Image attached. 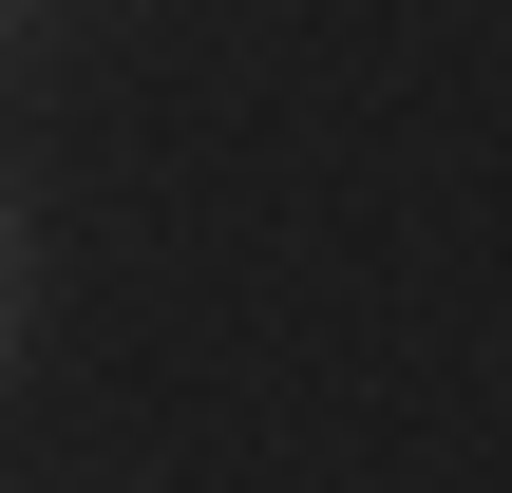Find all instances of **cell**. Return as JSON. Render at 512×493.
Masks as SVG:
<instances>
[{"label":"cell","mask_w":512,"mask_h":493,"mask_svg":"<svg viewBox=\"0 0 512 493\" xmlns=\"http://www.w3.org/2000/svg\"><path fill=\"white\" fill-rule=\"evenodd\" d=\"M0 361H19V209H0Z\"/></svg>","instance_id":"cell-1"},{"label":"cell","mask_w":512,"mask_h":493,"mask_svg":"<svg viewBox=\"0 0 512 493\" xmlns=\"http://www.w3.org/2000/svg\"><path fill=\"white\" fill-rule=\"evenodd\" d=\"M0 19H19V0H0Z\"/></svg>","instance_id":"cell-2"}]
</instances>
